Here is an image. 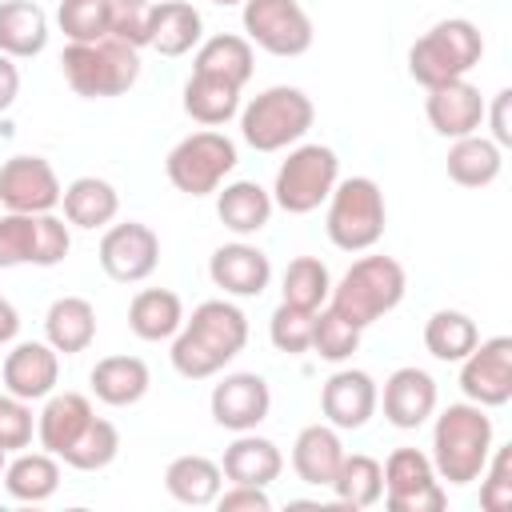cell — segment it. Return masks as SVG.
<instances>
[{"label":"cell","instance_id":"obj_12","mask_svg":"<svg viewBox=\"0 0 512 512\" xmlns=\"http://www.w3.org/2000/svg\"><path fill=\"white\" fill-rule=\"evenodd\" d=\"M384 504L392 512H440L448 504V492L432 468V456L420 448H396L384 464Z\"/></svg>","mask_w":512,"mask_h":512},{"label":"cell","instance_id":"obj_4","mask_svg":"<svg viewBox=\"0 0 512 512\" xmlns=\"http://www.w3.org/2000/svg\"><path fill=\"white\" fill-rule=\"evenodd\" d=\"M484 56V36L472 20L464 16H448L440 24H432L424 36H416V44L408 48V76L420 88H436L448 80H464Z\"/></svg>","mask_w":512,"mask_h":512},{"label":"cell","instance_id":"obj_34","mask_svg":"<svg viewBox=\"0 0 512 512\" xmlns=\"http://www.w3.org/2000/svg\"><path fill=\"white\" fill-rule=\"evenodd\" d=\"M180 324H184V300L172 288H140L128 304V328L148 344L172 340Z\"/></svg>","mask_w":512,"mask_h":512},{"label":"cell","instance_id":"obj_44","mask_svg":"<svg viewBox=\"0 0 512 512\" xmlns=\"http://www.w3.org/2000/svg\"><path fill=\"white\" fill-rule=\"evenodd\" d=\"M152 12H156V0H108V36L132 48H148Z\"/></svg>","mask_w":512,"mask_h":512},{"label":"cell","instance_id":"obj_40","mask_svg":"<svg viewBox=\"0 0 512 512\" xmlns=\"http://www.w3.org/2000/svg\"><path fill=\"white\" fill-rule=\"evenodd\" d=\"M116 456H120V432H116L112 420L96 416V420L88 424V432L68 448L64 464L76 468V472H100V468H108Z\"/></svg>","mask_w":512,"mask_h":512},{"label":"cell","instance_id":"obj_11","mask_svg":"<svg viewBox=\"0 0 512 512\" xmlns=\"http://www.w3.org/2000/svg\"><path fill=\"white\" fill-rule=\"evenodd\" d=\"M240 20H244L248 44L264 48L268 56H280V60L304 56L316 40L312 16L304 12L300 0H244Z\"/></svg>","mask_w":512,"mask_h":512},{"label":"cell","instance_id":"obj_42","mask_svg":"<svg viewBox=\"0 0 512 512\" xmlns=\"http://www.w3.org/2000/svg\"><path fill=\"white\" fill-rule=\"evenodd\" d=\"M356 348H360V328H352L332 308H320L316 324H312V352L328 364H344V360H352Z\"/></svg>","mask_w":512,"mask_h":512},{"label":"cell","instance_id":"obj_26","mask_svg":"<svg viewBox=\"0 0 512 512\" xmlns=\"http://www.w3.org/2000/svg\"><path fill=\"white\" fill-rule=\"evenodd\" d=\"M272 192L260 188L256 180H232L216 188V216L228 232L236 236H256L272 220Z\"/></svg>","mask_w":512,"mask_h":512},{"label":"cell","instance_id":"obj_6","mask_svg":"<svg viewBox=\"0 0 512 512\" xmlns=\"http://www.w3.org/2000/svg\"><path fill=\"white\" fill-rule=\"evenodd\" d=\"M312 120H316V104L304 88L272 84L240 108V136L256 152H280L288 144H300Z\"/></svg>","mask_w":512,"mask_h":512},{"label":"cell","instance_id":"obj_13","mask_svg":"<svg viewBox=\"0 0 512 512\" xmlns=\"http://www.w3.org/2000/svg\"><path fill=\"white\" fill-rule=\"evenodd\" d=\"M96 260H100V268H104L108 280H116V284H140L160 264V236L148 224H140V220L108 224L104 236H100Z\"/></svg>","mask_w":512,"mask_h":512},{"label":"cell","instance_id":"obj_8","mask_svg":"<svg viewBox=\"0 0 512 512\" xmlns=\"http://www.w3.org/2000/svg\"><path fill=\"white\" fill-rule=\"evenodd\" d=\"M340 180V156L328 144H296L272 180V204L288 216L316 212Z\"/></svg>","mask_w":512,"mask_h":512},{"label":"cell","instance_id":"obj_47","mask_svg":"<svg viewBox=\"0 0 512 512\" xmlns=\"http://www.w3.org/2000/svg\"><path fill=\"white\" fill-rule=\"evenodd\" d=\"M216 508H220V512H268L272 500H268V492L256 488V484H232L228 492L220 488Z\"/></svg>","mask_w":512,"mask_h":512},{"label":"cell","instance_id":"obj_51","mask_svg":"<svg viewBox=\"0 0 512 512\" xmlns=\"http://www.w3.org/2000/svg\"><path fill=\"white\" fill-rule=\"evenodd\" d=\"M212 4H220V8H236V4H244V0H212Z\"/></svg>","mask_w":512,"mask_h":512},{"label":"cell","instance_id":"obj_49","mask_svg":"<svg viewBox=\"0 0 512 512\" xmlns=\"http://www.w3.org/2000/svg\"><path fill=\"white\" fill-rule=\"evenodd\" d=\"M16 96H20V68L12 56L0 52V112H8L16 104Z\"/></svg>","mask_w":512,"mask_h":512},{"label":"cell","instance_id":"obj_3","mask_svg":"<svg viewBox=\"0 0 512 512\" xmlns=\"http://www.w3.org/2000/svg\"><path fill=\"white\" fill-rule=\"evenodd\" d=\"M408 292V272L396 256H360L352 260V268L340 276V284H332L328 292V308L336 316H344L352 328H368L380 316H388Z\"/></svg>","mask_w":512,"mask_h":512},{"label":"cell","instance_id":"obj_48","mask_svg":"<svg viewBox=\"0 0 512 512\" xmlns=\"http://www.w3.org/2000/svg\"><path fill=\"white\" fill-rule=\"evenodd\" d=\"M508 104H512V88H500V92L492 96V104H484V120H488V128H492V136H488V140H496L500 148H508V144H512Z\"/></svg>","mask_w":512,"mask_h":512},{"label":"cell","instance_id":"obj_50","mask_svg":"<svg viewBox=\"0 0 512 512\" xmlns=\"http://www.w3.org/2000/svg\"><path fill=\"white\" fill-rule=\"evenodd\" d=\"M20 332V312L12 308V300L0 292V344H12Z\"/></svg>","mask_w":512,"mask_h":512},{"label":"cell","instance_id":"obj_5","mask_svg":"<svg viewBox=\"0 0 512 512\" xmlns=\"http://www.w3.org/2000/svg\"><path fill=\"white\" fill-rule=\"evenodd\" d=\"M60 72L76 96L112 100V96H124L140 80V48L116 36H104L92 44H68L60 56Z\"/></svg>","mask_w":512,"mask_h":512},{"label":"cell","instance_id":"obj_31","mask_svg":"<svg viewBox=\"0 0 512 512\" xmlns=\"http://www.w3.org/2000/svg\"><path fill=\"white\" fill-rule=\"evenodd\" d=\"M192 72H208L216 80H228L236 88H244L256 72V52L248 44V36H236V32H216L208 40L196 44V60H192Z\"/></svg>","mask_w":512,"mask_h":512},{"label":"cell","instance_id":"obj_43","mask_svg":"<svg viewBox=\"0 0 512 512\" xmlns=\"http://www.w3.org/2000/svg\"><path fill=\"white\" fill-rule=\"evenodd\" d=\"M312 324H316V312H304V308H292L280 300V308L268 320V340L284 356H304V352H312Z\"/></svg>","mask_w":512,"mask_h":512},{"label":"cell","instance_id":"obj_46","mask_svg":"<svg viewBox=\"0 0 512 512\" xmlns=\"http://www.w3.org/2000/svg\"><path fill=\"white\" fill-rule=\"evenodd\" d=\"M32 432H36L32 404L12 396V392L0 396V448L4 452H24L32 444Z\"/></svg>","mask_w":512,"mask_h":512},{"label":"cell","instance_id":"obj_39","mask_svg":"<svg viewBox=\"0 0 512 512\" xmlns=\"http://www.w3.org/2000/svg\"><path fill=\"white\" fill-rule=\"evenodd\" d=\"M328 292H332V276H328L324 260H316V256L288 260L284 280H280V300L284 304L304 308V312H320L328 304Z\"/></svg>","mask_w":512,"mask_h":512},{"label":"cell","instance_id":"obj_32","mask_svg":"<svg viewBox=\"0 0 512 512\" xmlns=\"http://www.w3.org/2000/svg\"><path fill=\"white\" fill-rule=\"evenodd\" d=\"M444 168H448V180L460 188H488L504 168V148L496 140L472 132V136L452 140Z\"/></svg>","mask_w":512,"mask_h":512},{"label":"cell","instance_id":"obj_29","mask_svg":"<svg viewBox=\"0 0 512 512\" xmlns=\"http://www.w3.org/2000/svg\"><path fill=\"white\" fill-rule=\"evenodd\" d=\"M164 488H168L172 500H180L188 508H208V504H216V496L224 488V472H220L216 460H208L200 452H188V456L168 460Z\"/></svg>","mask_w":512,"mask_h":512},{"label":"cell","instance_id":"obj_17","mask_svg":"<svg viewBox=\"0 0 512 512\" xmlns=\"http://www.w3.org/2000/svg\"><path fill=\"white\" fill-rule=\"evenodd\" d=\"M380 408V388L364 368H336L320 388V412L332 428L356 432Z\"/></svg>","mask_w":512,"mask_h":512},{"label":"cell","instance_id":"obj_33","mask_svg":"<svg viewBox=\"0 0 512 512\" xmlns=\"http://www.w3.org/2000/svg\"><path fill=\"white\" fill-rule=\"evenodd\" d=\"M60 204H64V220L72 228H88V232L92 228H108L120 216V192L100 176H76L64 188Z\"/></svg>","mask_w":512,"mask_h":512},{"label":"cell","instance_id":"obj_38","mask_svg":"<svg viewBox=\"0 0 512 512\" xmlns=\"http://www.w3.org/2000/svg\"><path fill=\"white\" fill-rule=\"evenodd\" d=\"M476 340H480V328H476V320H472L468 312H460V308H440V312H432L428 324H424V348H428L436 360H444V364H460V360L476 348Z\"/></svg>","mask_w":512,"mask_h":512},{"label":"cell","instance_id":"obj_41","mask_svg":"<svg viewBox=\"0 0 512 512\" xmlns=\"http://www.w3.org/2000/svg\"><path fill=\"white\" fill-rule=\"evenodd\" d=\"M56 24L68 44H92L108 36V0H60Z\"/></svg>","mask_w":512,"mask_h":512},{"label":"cell","instance_id":"obj_25","mask_svg":"<svg viewBox=\"0 0 512 512\" xmlns=\"http://www.w3.org/2000/svg\"><path fill=\"white\" fill-rule=\"evenodd\" d=\"M92 396L108 408H128L136 400H144V392L152 388V372L140 356H104L96 360V368L88 372Z\"/></svg>","mask_w":512,"mask_h":512},{"label":"cell","instance_id":"obj_28","mask_svg":"<svg viewBox=\"0 0 512 512\" xmlns=\"http://www.w3.org/2000/svg\"><path fill=\"white\" fill-rule=\"evenodd\" d=\"M48 48V12L36 0H0V52L12 60L40 56Z\"/></svg>","mask_w":512,"mask_h":512},{"label":"cell","instance_id":"obj_9","mask_svg":"<svg viewBox=\"0 0 512 512\" xmlns=\"http://www.w3.org/2000/svg\"><path fill=\"white\" fill-rule=\"evenodd\" d=\"M232 168H236V144L216 128L188 132L164 160L172 188L184 196H212Z\"/></svg>","mask_w":512,"mask_h":512},{"label":"cell","instance_id":"obj_19","mask_svg":"<svg viewBox=\"0 0 512 512\" xmlns=\"http://www.w3.org/2000/svg\"><path fill=\"white\" fill-rule=\"evenodd\" d=\"M424 112H428V124H432L436 136L460 140V136L480 132V124H484V96H480V88L468 76L464 80H448V84L428 88Z\"/></svg>","mask_w":512,"mask_h":512},{"label":"cell","instance_id":"obj_10","mask_svg":"<svg viewBox=\"0 0 512 512\" xmlns=\"http://www.w3.org/2000/svg\"><path fill=\"white\" fill-rule=\"evenodd\" d=\"M72 248V232L52 212H4L0 216V268H56Z\"/></svg>","mask_w":512,"mask_h":512},{"label":"cell","instance_id":"obj_27","mask_svg":"<svg viewBox=\"0 0 512 512\" xmlns=\"http://www.w3.org/2000/svg\"><path fill=\"white\" fill-rule=\"evenodd\" d=\"M44 340L64 356L88 352L92 340H96V308H92V300H84V296L52 300L48 312H44Z\"/></svg>","mask_w":512,"mask_h":512},{"label":"cell","instance_id":"obj_37","mask_svg":"<svg viewBox=\"0 0 512 512\" xmlns=\"http://www.w3.org/2000/svg\"><path fill=\"white\" fill-rule=\"evenodd\" d=\"M328 488L336 492V500L344 508H372L384 496V468L368 452H344V460H340V468H336Z\"/></svg>","mask_w":512,"mask_h":512},{"label":"cell","instance_id":"obj_45","mask_svg":"<svg viewBox=\"0 0 512 512\" xmlns=\"http://www.w3.org/2000/svg\"><path fill=\"white\" fill-rule=\"evenodd\" d=\"M476 480H480V504L488 512L512 508V444H492V456Z\"/></svg>","mask_w":512,"mask_h":512},{"label":"cell","instance_id":"obj_15","mask_svg":"<svg viewBox=\"0 0 512 512\" xmlns=\"http://www.w3.org/2000/svg\"><path fill=\"white\" fill-rule=\"evenodd\" d=\"M64 196L56 168L44 156L20 152L0 164V204L4 212H52Z\"/></svg>","mask_w":512,"mask_h":512},{"label":"cell","instance_id":"obj_20","mask_svg":"<svg viewBox=\"0 0 512 512\" xmlns=\"http://www.w3.org/2000/svg\"><path fill=\"white\" fill-rule=\"evenodd\" d=\"M436 400H440L436 380H432L424 368H416V364L396 368V372L384 380V392H380L384 420H388L392 428H404V432L428 424V416L436 412Z\"/></svg>","mask_w":512,"mask_h":512},{"label":"cell","instance_id":"obj_18","mask_svg":"<svg viewBox=\"0 0 512 512\" xmlns=\"http://www.w3.org/2000/svg\"><path fill=\"white\" fill-rule=\"evenodd\" d=\"M0 380L12 396L20 400H44L56 392L60 384V352L48 344V340H20L8 356H4V368H0Z\"/></svg>","mask_w":512,"mask_h":512},{"label":"cell","instance_id":"obj_1","mask_svg":"<svg viewBox=\"0 0 512 512\" xmlns=\"http://www.w3.org/2000/svg\"><path fill=\"white\" fill-rule=\"evenodd\" d=\"M248 344V316L232 300H204L184 316L172 336V368L184 380H208L224 372Z\"/></svg>","mask_w":512,"mask_h":512},{"label":"cell","instance_id":"obj_2","mask_svg":"<svg viewBox=\"0 0 512 512\" xmlns=\"http://www.w3.org/2000/svg\"><path fill=\"white\" fill-rule=\"evenodd\" d=\"M436 416V412H432ZM492 456V416L488 408L464 400L448 404L432 424V468L452 488L472 484Z\"/></svg>","mask_w":512,"mask_h":512},{"label":"cell","instance_id":"obj_52","mask_svg":"<svg viewBox=\"0 0 512 512\" xmlns=\"http://www.w3.org/2000/svg\"><path fill=\"white\" fill-rule=\"evenodd\" d=\"M4 464H8V452L0 448V476H4Z\"/></svg>","mask_w":512,"mask_h":512},{"label":"cell","instance_id":"obj_7","mask_svg":"<svg viewBox=\"0 0 512 512\" xmlns=\"http://www.w3.org/2000/svg\"><path fill=\"white\" fill-rule=\"evenodd\" d=\"M324 204H328L324 232L340 252H368L380 244L384 224H388V204L372 176L336 180Z\"/></svg>","mask_w":512,"mask_h":512},{"label":"cell","instance_id":"obj_36","mask_svg":"<svg viewBox=\"0 0 512 512\" xmlns=\"http://www.w3.org/2000/svg\"><path fill=\"white\" fill-rule=\"evenodd\" d=\"M240 92L244 88H236L228 80H216L208 72H192L184 80V112L204 128H220L240 112Z\"/></svg>","mask_w":512,"mask_h":512},{"label":"cell","instance_id":"obj_22","mask_svg":"<svg viewBox=\"0 0 512 512\" xmlns=\"http://www.w3.org/2000/svg\"><path fill=\"white\" fill-rule=\"evenodd\" d=\"M92 420H96V408L84 392H52V396H44V408L36 416V440L44 452L64 460L68 448L88 432Z\"/></svg>","mask_w":512,"mask_h":512},{"label":"cell","instance_id":"obj_23","mask_svg":"<svg viewBox=\"0 0 512 512\" xmlns=\"http://www.w3.org/2000/svg\"><path fill=\"white\" fill-rule=\"evenodd\" d=\"M344 460V440H340V428H332L328 420L324 424H308L296 432L292 440V472L312 484V488H328L336 468Z\"/></svg>","mask_w":512,"mask_h":512},{"label":"cell","instance_id":"obj_16","mask_svg":"<svg viewBox=\"0 0 512 512\" xmlns=\"http://www.w3.org/2000/svg\"><path fill=\"white\" fill-rule=\"evenodd\" d=\"M212 420L228 432H252L272 412V388L260 372H228L220 384H212L208 396Z\"/></svg>","mask_w":512,"mask_h":512},{"label":"cell","instance_id":"obj_24","mask_svg":"<svg viewBox=\"0 0 512 512\" xmlns=\"http://www.w3.org/2000/svg\"><path fill=\"white\" fill-rule=\"evenodd\" d=\"M220 472H224V480H232V484L268 488V484L284 472V452H280L268 436H256V428H252V432H236V440L224 448Z\"/></svg>","mask_w":512,"mask_h":512},{"label":"cell","instance_id":"obj_35","mask_svg":"<svg viewBox=\"0 0 512 512\" xmlns=\"http://www.w3.org/2000/svg\"><path fill=\"white\" fill-rule=\"evenodd\" d=\"M4 488L12 500L20 504H40L48 496H56L60 488V460L52 452H16L8 464H4Z\"/></svg>","mask_w":512,"mask_h":512},{"label":"cell","instance_id":"obj_30","mask_svg":"<svg viewBox=\"0 0 512 512\" xmlns=\"http://www.w3.org/2000/svg\"><path fill=\"white\" fill-rule=\"evenodd\" d=\"M200 40H204V20L188 0H156L148 48L176 60V56H188Z\"/></svg>","mask_w":512,"mask_h":512},{"label":"cell","instance_id":"obj_14","mask_svg":"<svg viewBox=\"0 0 512 512\" xmlns=\"http://www.w3.org/2000/svg\"><path fill=\"white\" fill-rule=\"evenodd\" d=\"M460 392L480 408H504L512 400V336L476 340L460 360Z\"/></svg>","mask_w":512,"mask_h":512},{"label":"cell","instance_id":"obj_21","mask_svg":"<svg viewBox=\"0 0 512 512\" xmlns=\"http://www.w3.org/2000/svg\"><path fill=\"white\" fill-rule=\"evenodd\" d=\"M208 276L224 296H260L272 280V260L264 248L248 240H232L208 256Z\"/></svg>","mask_w":512,"mask_h":512}]
</instances>
